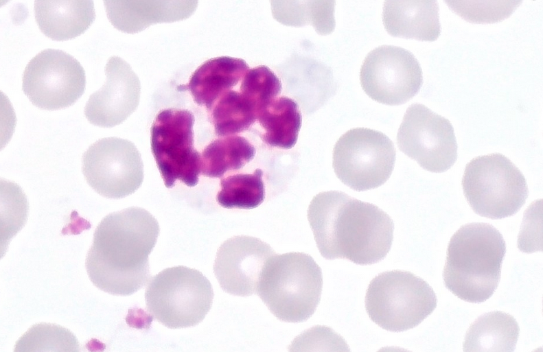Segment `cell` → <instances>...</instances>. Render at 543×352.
<instances>
[{"label": "cell", "instance_id": "cell-1", "mask_svg": "<svg viewBox=\"0 0 543 352\" xmlns=\"http://www.w3.org/2000/svg\"><path fill=\"white\" fill-rule=\"evenodd\" d=\"M156 218L131 207L105 216L97 226L85 267L91 282L106 293L126 296L150 279L148 256L159 235Z\"/></svg>", "mask_w": 543, "mask_h": 352}, {"label": "cell", "instance_id": "cell-2", "mask_svg": "<svg viewBox=\"0 0 543 352\" xmlns=\"http://www.w3.org/2000/svg\"><path fill=\"white\" fill-rule=\"evenodd\" d=\"M308 219L316 246L326 259H346L359 265L382 260L389 252L394 224L376 205L339 191L316 195Z\"/></svg>", "mask_w": 543, "mask_h": 352}, {"label": "cell", "instance_id": "cell-3", "mask_svg": "<svg viewBox=\"0 0 543 352\" xmlns=\"http://www.w3.org/2000/svg\"><path fill=\"white\" fill-rule=\"evenodd\" d=\"M506 253L502 234L487 223L462 226L451 237L443 272L444 285L470 303L489 298L498 288Z\"/></svg>", "mask_w": 543, "mask_h": 352}, {"label": "cell", "instance_id": "cell-4", "mask_svg": "<svg viewBox=\"0 0 543 352\" xmlns=\"http://www.w3.org/2000/svg\"><path fill=\"white\" fill-rule=\"evenodd\" d=\"M323 274L303 253L274 255L265 264L256 294L279 320L301 322L315 312L321 300Z\"/></svg>", "mask_w": 543, "mask_h": 352}, {"label": "cell", "instance_id": "cell-5", "mask_svg": "<svg viewBox=\"0 0 543 352\" xmlns=\"http://www.w3.org/2000/svg\"><path fill=\"white\" fill-rule=\"evenodd\" d=\"M437 296L428 283L411 272H384L370 282L366 311L381 328L401 332L419 325L437 307Z\"/></svg>", "mask_w": 543, "mask_h": 352}, {"label": "cell", "instance_id": "cell-6", "mask_svg": "<svg viewBox=\"0 0 543 352\" xmlns=\"http://www.w3.org/2000/svg\"><path fill=\"white\" fill-rule=\"evenodd\" d=\"M213 299L211 283L200 271L183 266L166 268L152 277L145 292L149 313L170 329L203 321Z\"/></svg>", "mask_w": 543, "mask_h": 352}, {"label": "cell", "instance_id": "cell-7", "mask_svg": "<svg viewBox=\"0 0 543 352\" xmlns=\"http://www.w3.org/2000/svg\"><path fill=\"white\" fill-rule=\"evenodd\" d=\"M462 187L473 211L491 219L516 214L529 196L522 173L507 157L499 153L471 160L465 166Z\"/></svg>", "mask_w": 543, "mask_h": 352}, {"label": "cell", "instance_id": "cell-8", "mask_svg": "<svg viewBox=\"0 0 543 352\" xmlns=\"http://www.w3.org/2000/svg\"><path fill=\"white\" fill-rule=\"evenodd\" d=\"M395 163L391 140L375 130L357 128L348 130L336 143L332 165L338 179L351 189L366 191L383 185Z\"/></svg>", "mask_w": 543, "mask_h": 352}, {"label": "cell", "instance_id": "cell-9", "mask_svg": "<svg viewBox=\"0 0 543 352\" xmlns=\"http://www.w3.org/2000/svg\"><path fill=\"white\" fill-rule=\"evenodd\" d=\"M195 117L187 109L161 110L150 128L151 150L167 188L177 180L195 187L201 172V154L194 148Z\"/></svg>", "mask_w": 543, "mask_h": 352}, {"label": "cell", "instance_id": "cell-10", "mask_svg": "<svg viewBox=\"0 0 543 352\" xmlns=\"http://www.w3.org/2000/svg\"><path fill=\"white\" fill-rule=\"evenodd\" d=\"M85 71L70 54L47 49L27 63L22 76V89L36 107L55 110L73 104L84 93Z\"/></svg>", "mask_w": 543, "mask_h": 352}, {"label": "cell", "instance_id": "cell-11", "mask_svg": "<svg viewBox=\"0 0 543 352\" xmlns=\"http://www.w3.org/2000/svg\"><path fill=\"white\" fill-rule=\"evenodd\" d=\"M88 184L102 196L120 199L133 193L143 180V164L129 140L108 137L97 140L82 157Z\"/></svg>", "mask_w": 543, "mask_h": 352}, {"label": "cell", "instance_id": "cell-12", "mask_svg": "<svg viewBox=\"0 0 543 352\" xmlns=\"http://www.w3.org/2000/svg\"><path fill=\"white\" fill-rule=\"evenodd\" d=\"M399 149L424 169L441 173L457 159V144L450 121L426 106L406 110L397 134Z\"/></svg>", "mask_w": 543, "mask_h": 352}, {"label": "cell", "instance_id": "cell-13", "mask_svg": "<svg viewBox=\"0 0 543 352\" xmlns=\"http://www.w3.org/2000/svg\"><path fill=\"white\" fill-rule=\"evenodd\" d=\"M362 89L372 99L389 106L406 103L423 84L422 70L408 50L382 45L370 51L360 69Z\"/></svg>", "mask_w": 543, "mask_h": 352}, {"label": "cell", "instance_id": "cell-14", "mask_svg": "<svg viewBox=\"0 0 543 352\" xmlns=\"http://www.w3.org/2000/svg\"><path fill=\"white\" fill-rule=\"evenodd\" d=\"M275 254L270 245L259 238L233 237L218 248L213 272L225 292L249 296L256 294L263 268Z\"/></svg>", "mask_w": 543, "mask_h": 352}, {"label": "cell", "instance_id": "cell-15", "mask_svg": "<svg viewBox=\"0 0 543 352\" xmlns=\"http://www.w3.org/2000/svg\"><path fill=\"white\" fill-rule=\"evenodd\" d=\"M106 81L91 94L84 115L93 125L111 128L123 123L137 108L141 93L138 76L119 56H111L104 67Z\"/></svg>", "mask_w": 543, "mask_h": 352}, {"label": "cell", "instance_id": "cell-16", "mask_svg": "<svg viewBox=\"0 0 543 352\" xmlns=\"http://www.w3.org/2000/svg\"><path fill=\"white\" fill-rule=\"evenodd\" d=\"M249 69L242 58H213L200 64L180 90L189 91L194 102L209 112L220 96L240 84Z\"/></svg>", "mask_w": 543, "mask_h": 352}, {"label": "cell", "instance_id": "cell-17", "mask_svg": "<svg viewBox=\"0 0 543 352\" xmlns=\"http://www.w3.org/2000/svg\"><path fill=\"white\" fill-rule=\"evenodd\" d=\"M382 21L387 32L395 37L434 41L441 33L436 1H386Z\"/></svg>", "mask_w": 543, "mask_h": 352}, {"label": "cell", "instance_id": "cell-18", "mask_svg": "<svg viewBox=\"0 0 543 352\" xmlns=\"http://www.w3.org/2000/svg\"><path fill=\"white\" fill-rule=\"evenodd\" d=\"M34 14L40 30L54 40L81 35L95 19L93 1H35Z\"/></svg>", "mask_w": 543, "mask_h": 352}, {"label": "cell", "instance_id": "cell-19", "mask_svg": "<svg viewBox=\"0 0 543 352\" xmlns=\"http://www.w3.org/2000/svg\"><path fill=\"white\" fill-rule=\"evenodd\" d=\"M519 326L509 314L494 311L479 316L465 334L464 351H513Z\"/></svg>", "mask_w": 543, "mask_h": 352}, {"label": "cell", "instance_id": "cell-20", "mask_svg": "<svg viewBox=\"0 0 543 352\" xmlns=\"http://www.w3.org/2000/svg\"><path fill=\"white\" fill-rule=\"evenodd\" d=\"M262 140L270 147L290 149L297 143L302 124L298 104L286 96L270 101L258 113Z\"/></svg>", "mask_w": 543, "mask_h": 352}, {"label": "cell", "instance_id": "cell-21", "mask_svg": "<svg viewBox=\"0 0 543 352\" xmlns=\"http://www.w3.org/2000/svg\"><path fill=\"white\" fill-rule=\"evenodd\" d=\"M239 85L220 96L209 112L217 136L237 135L257 121L259 106Z\"/></svg>", "mask_w": 543, "mask_h": 352}, {"label": "cell", "instance_id": "cell-22", "mask_svg": "<svg viewBox=\"0 0 543 352\" xmlns=\"http://www.w3.org/2000/svg\"><path fill=\"white\" fill-rule=\"evenodd\" d=\"M255 153L254 145L244 137H221L204 148L200 173L207 177L220 178L228 172L244 167L253 159Z\"/></svg>", "mask_w": 543, "mask_h": 352}, {"label": "cell", "instance_id": "cell-23", "mask_svg": "<svg viewBox=\"0 0 543 352\" xmlns=\"http://www.w3.org/2000/svg\"><path fill=\"white\" fill-rule=\"evenodd\" d=\"M273 14L283 24L300 27L312 25L317 33L325 35L335 27L334 1L276 2Z\"/></svg>", "mask_w": 543, "mask_h": 352}, {"label": "cell", "instance_id": "cell-24", "mask_svg": "<svg viewBox=\"0 0 543 352\" xmlns=\"http://www.w3.org/2000/svg\"><path fill=\"white\" fill-rule=\"evenodd\" d=\"M263 171L257 168L252 174H238L220 180L221 189L216 201L226 209H252L265 198Z\"/></svg>", "mask_w": 543, "mask_h": 352}, {"label": "cell", "instance_id": "cell-25", "mask_svg": "<svg viewBox=\"0 0 543 352\" xmlns=\"http://www.w3.org/2000/svg\"><path fill=\"white\" fill-rule=\"evenodd\" d=\"M156 2L104 1L108 20L118 30L135 33L152 23L159 21L160 14Z\"/></svg>", "mask_w": 543, "mask_h": 352}, {"label": "cell", "instance_id": "cell-26", "mask_svg": "<svg viewBox=\"0 0 543 352\" xmlns=\"http://www.w3.org/2000/svg\"><path fill=\"white\" fill-rule=\"evenodd\" d=\"M15 347V351H42L43 347H56L57 351H79L78 340L71 332L59 325L46 323L34 325Z\"/></svg>", "mask_w": 543, "mask_h": 352}, {"label": "cell", "instance_id": "cell-27", "mask_svg": "<svg viewBox=\"0 0 543 352\" xmlns=\"http://www.w3.org/2000/svg\"><path fill=\"white\" fill-rule=\"evenodd\" d=\"M456 14L472 23H491L510 16L522 1H446Z\"/></svg>", "mask_w": 543, "mask_h": 352}]
</instances>
